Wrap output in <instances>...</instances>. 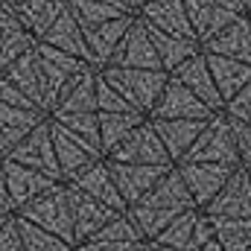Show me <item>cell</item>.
<instances>
[{
  "instance_id": "obj_1",
  "label": "cell",
  "mask_w": 251,
  "mask_h": 251,
  "mask_svg": "<svg viewBox=\"0 0 251 251\" xmlns=\"http://www.w3.org/2000/svg\"><path fill=\"white\" fill-rule=\"evenodd\" d=\"M187 210H196V204L190 199L178 170L173 167L137 204H131L126 210V216L131 219V225L137 228V234L143 237V243H152L173 219H178Z\"/></svg>"
},
{
  "instance_id": "obj_2",
  "label": "cell",
  "mask_w": 251,
  "mask_h": 251,
  "mask_svg": "<svg viewBox=\"0 0 251 251\" xmlns=\"http://www.w3.org/2000/svg\"><path fill=\"white\" fill-rule=\"evenodd\" d=\"M100 76L105 85H111L123 97V102L131 111H137L143 117L152 114V108L170 79L164 70H128V67H100Z\"/></svg>"
},
{
  "instance_id": "obj_3",
  "label": "cell",
  "mask_w": 251,
  "mask_h": 251,
  "mask_svg": "<svg viewBox=\"0 0 251 251\" xmlns=\"http://www.w3.org/2000/svg\"><path fill=\"white\" fill-rule=\"evenodd\" d=\"M18 219L59 237L62 243L73 246V210H70V193H67V184L59 181L47 193L35 196L29 204H24L21 210H15Z\"/></svg>"
},
{
  "instance_id": "obj_4",
  "label": "cell",
  "mask_w": 251,
  "mask_h": 251,
  "mask_svg": "<svg viewBox=\"0 0 251 251\" xmlns=\"http://www.w3.org/2000/svg\"><path fill=\"white\" fill-rule=\"evenodd\" d=\"M181 164H219V167H240L237 161V143L231 120L225 114H213L207 123L201 126L199 137L193 140Z\"/></svg>"
},
{
  "instance_id": "obj_5",
  "label": "cell",
  "mask_w": 251,
  "mask_h": 251,
  "mask_svg": "<svg viewBox=\"0 0 251 251\" xmlns=\"http://www.w3.org/2000/svg\"><path fill=\"white\" fill-rule=\"evenodd\" d=\"M111 164H134V167H173L167 158L164 143L158 140L155 128L149 120H143L140 126H134L123 140L108 152Z\"/></svg>"
},
{
  "instance_id": "obj_6",
  "label": "cell",
  "mask_w": 251,
  "mask_h": 251,
  "mask_svg": "<svg viewBox=\"0 0 251 251\" xmlns=\"http://www.w3.org/2000/svg\"><path fill=\"white\" fill-rule=\"evenodd\" d=\"M50 143H53V155H56V164H59V173H62L64 184L73 181L88 167H94L97 161H102L100 146L82 140L79 134H73V131H67L62 126H56L53 120H50Z\"/></svg>"
},
{
  "instance_id": "obj_7",
  "label": "cell",
  "mask_w": 251,
  "mask_h": 251,
  "mask_svg": "<svg viewBox=\"0 0 251 251\" xmlns=\"http://www.w3.org/2000/svg\"><path fill=\"white\" fill-rule=\"evenodd\" d=\"M3 161H15L21 167H29L35 173L50 176L53 181H62V173H59V164H56V155H53V143H50V117L41 126H35Z\"/></svg>"
},
{
  "instance_id": "obj_8",
  "label": "cell",
  "mask_w": 251,
  "mask_h": 251,
  "mask_svg": "<svg viewBox=\"0 0 251 251\" xmlns=\"http://www.w3.org/2000/svg\"><path fill=\"white\" fill-rule=\"evenodd\" d=\"M35 56H38V67H41V79H44V94H47V117H50V111L56 108V100H59V94L64 91V85L76 76V73H82L88 64H82L79 59H73V56H67L62 50H53V47H47V44H35Z\"/></svg>"
},
{
  "instance_id": "obj_9",
  "label": "cell",
  "mask_w": 251,
  "mask_h": 251,
  "mask_svg": "<svg viewBox=\"0 0 251 251\" xmlns=\"http://www.w3.org/2000/svg\"><path fill=\"white\" fill-rule=\"evenodd\" d=\"M213 222H231V219H251V181L249 173L237 167L225 187L216 193V199L201 210Z\"/></svg>"
},
{
  "instance_id": "obj_10",
  "label": "cell",
  "mask_w": 251,
  "mask_h": 251,
  "mask_svg": "<svg viewBox=\"0 0 251 251\" xmlns=\"http://www.w3.org/2000/svg\"><path fill=\"white\" fill-rule=\"evenodd\" d=\"M184 187H187L190 199L196 204V210H204L216 193L225 187V181L231 178V173L237 167H219V164H176Z\"/></svg>"
},
{
  "instance_id": "obj_11",
  "label": "cell",
  "mask_w": 251,
  "mask_h": 251,
  "mask_svg": "<svg viewBox=\"0 0 251 251\" xmlns=\"http://www.w3.org/2000/svg\"><path fill=\"white\" fill-rule=\"evenodd\" d=\"M105 167L111 173V181H114V187H117L120 199H123L126 210L131 204H137L173 170V167H134V164H111V161H105Z\"/></svg>"
},
{
  "instance_id": "obj_12",
  "label": "cell",
  "mask_w": 251,
  "mask_h": 251,
  "mask_svg": "<svg viewBox=\"0 0 251 251\" xmlns=\"http://www.w3.org/2000/svg\"><path fill=\"white\" fill-rule=\"evenodd\" d=\"M105 67H128V70H161L158 56H155V47H152V38L146 32V26L134 18V24L128 26L117 50L111 53V59Z\"/></svg>"
},
{
  "instance_id": "obj_13",
  "label": "cell",
  "mask_w": 251,
  "mask_h": 251,
  "mask_svg": "<svg viewBox=\"0 0 251 251\" xmlns=\"http://www.w3.org/2000/svg\"><path fill=\"white\" fill-rule=\"evenodd\" d=\"M213 114L184 85H178L176 79H167V85H164V91H161V97H158V102H155V108L146 120H201L204 123Z\"/></svg>"
},
{
  "instance_id": "obj_14",
  "label": "cell",
  "mask_w": 251,
  "mask_h": 251,
  "mask_svg": "<svg viewBox=\"0 0 251 251\" xmlns=\"http://www.w3.org/2000/svg\"><path fill=\"white\" fill-rule=\"evenodd\" d=\"M0 167H3V178H6V193H9L12 216H15V210H21L24 204H29L35 196H41V193H47L53 184H59L50 176L35 173L29 167H21L15 161H0Z\"/></svg>"
},
{
  "instance_id": "obj_15",
  "label": "cell",
  "mask_w": 251,
  "mask_h": 251,
  "mask_svg": "<svg viewBox=\"0 0 251 251\" xmlns=\"http://www.w3.org/2000/svg\"><path fill=\"white\" fill-rule=\"evenodd\" d=\"M170 79H176L178 85H184L210 114H222L225 102H222L219 94H216V85H213L210 70H207V62H204V53H196V56L187 59L181 67H176V70L170 73Z\"/></svg>"
},
{
  "instance_id": "obj_16",
  "label": "cell",
  "mask_w": 251,
  "mask_h": 251,
  "mask_svg": "<svg viewBox=\"0 0 251 251\" xmlns=\"http://www.w3.org/2000/svg\"><path fill=\"white\" fill-rule=\"evenodd\" d=\"M67 193H70V210H73V246L88 243V240H91L97 231H102L114 216H120V213H114L111 207L94 201L91 196L79 193V190L70 187V184H67Z\"/></svg>"
},
{
  "instance_id": "obj_17",
  "label": "cell",
  "mask_w": 251,
  "mask_h": 251,
  "mask_svg": "<svg viewBox=\"0 0 251 251\" xmlns=\"http://www.w3.org/2000/svg\"><path fill=\"white\" fill-rule=\"evenodd\" d=\"M134 15H137V21H143L146 26H152L158 32L178 35V38H193L196 41L181 0H146Z\"/></svg>"
},
{
  "instance_id": "obj_18",
  "label": "cell",
  "mask_w": 251,
  "mask_h": 251,
  "mask_svg": "<svg viewBox=\"0 0 251 251\" xmlns=\"http://www.w3.org/2000/svg\"><path fill=\"white\" fill-rule=\"evenodd\" d=\"M0 79H6L9 85H15L26 100H32V105L41 114H47V94H44V79H41V67H38L35 47L26 50L21 59H15V62L0 73Z\"/></svg>"
},
{
  "instance_id": "obj_19",
  "label": "cell",
  "mask_w": 251,
  "mask_h": 251,
  "mask_svg": "<svg viewBox=\"0 0 251 251\" xmlns=\"http://www.w3.org/2000/svg\"><path fill=\"white\" fill-rule=\"evenodd\" d=\"M59 114H97V67H85L64 85L50 117Z\"/></svg>"
},
{
  "instance_id": "obj_20",
  "label": "cell",
  "mask_w": 251,
  "mask_h": 251,
  "mask_svg": "<svg viewBox=\"0 0 251 251\" xmlns=\"http://www.w3.org/2000/svg\"><path fill=\"white\" fill-rule=\"evenodd\" d=\"M201 53L222 56V59H234V62L251 67V21H249V15L237 18L219 35H213L207 44H201Z\"/></svg>"
},
{
  "instance_id": "obj_21",
  "label": "cell",
  "mask_w": 251,
  "mask_h": 251,
  "mask_svg": "<svg viewBox=\"0 0 251 251\" xmlns=\"http://www.w3.org/2000/svg\"><path fill=\"white\" fill-rule=\"evenodd\" d=\"M67 184L76 187L79 193H85V196H91L94 201L111 207L114 213H126V204H123V199H120V193H117V187H114V181H111V173H108V167H105V158L97 161L94 167H88L85 173H79V176H76L73 181H67Z\"/></svg>"
},
{
  "instance_id": "obj_22",
  "label": "cell",
  "mask_w": 251,
  "mask_h": 251,
  "mask_svg": "<svg viewBox=\"0 0 251 251\" xmlns=\"http://www.w3.org/2000/svg\"><path fill=\"white\" fill-rule=\"evenodd\" d=\"M181 3H184L190 29H193V35H196L199 47L207 44L213 35H219V32H222L228 24H234L237 18H243V15L225 12V9H219V6H213V3H207V0H181Z\"/></svg>"
},
{
  "instance_id": "obj_23",
  "label": "cell",
  "mask_w": 251,
  "mask_h": 251,
  "mask_svg": "<svg viewBox=\"0 0 251 251\" xmlns=\"http://www.w3.org/2000/svg\"><path fill=\"white\" fill-rule=\"evenodd\" d=\"M152 128H155V134H158V140L164 143V149H167V158H170V164L176 167V164H181L184 161V155H187V149L193 146V140L199 137V131H201V120H149Z\"/></svg>"
},
{
  "instance_id": "obj_24",
  "label": "cell",
  "mask_w": 251,
  "mask_h": 251,
  "mask_svg": "<svg viewBox=\"0 0 251 251\" xmlns=\"http://www.w3.org/2000/svg\"><path fill=\"white\" fill-rule=\"evenodd\" d=\"M137 15H126V18H117V21H108V24H100V26H91V29H82L85 35V44H88V53L94 59V67H105L111 53L117 50L120 38L128 32V26L134 24Z\"/></svg>"
},
{
  "instance_id": "obj_25",
  "label": "cell",
  "mask_w": 251,
  "mask_h": 251,
  "mask_svg": "<svg viewBox=\"0 0 251 251\" xmlns=\"http://www.w3.org/2000/svg\"><path fill=\"white\" fill-rule=\"evenodd\" d=\"M41 44H47V47H53V50H62V53H67V56L79 59L82 64L94 67V59H91L88 44H85V35H82V26L67 15V9L56 18V24L44 32Z\"/></svg>"
},
{
  "instance_id": "obj_26",
  "label": "cell",
  "mask_w": 251,
  "mask_h": 251,
  "mask_svg": "<svg viewBox=\"0 0 251 251\" xmlns=\"http://www.w3.org/2000/svg\"><path fill=\"white\" fill-rule=\"evenodd\" d=\"M64 9L82 29L117 21V18H126V15H134V9L128 3H117V0H64Z\"/></svg>"
},
{
  "instance_id": "obj_27",
  "label": "cell",
  "mask_w": 251,
  "mask_h": 251,
  "mask_svg": "<svg viewBox=\"0 0 251 251\" xmlns=\"http://www.w3.org/2000/svg\"><path fill=\"white\" fill-rule=\"evenodd\" d=\"M44 120H47V114H41V111H24V108L0 105V161Z\"/></svg>"
},
{
  "instance_id": "obj_28",
  "label": "cell",
  "mask_w": 251,
  "mask_h": 251,
  "mask_svg": "<svg viewBox=\"0 0 251 251\" xmlns=\"http://www.w3.org/2000/svg\"><path fill=\"white\" fill-rule=\"evenodd\" d=\"M143 24V21H140ZM146 26V24H143ZM146 32H149V38H152V47H155V56H158V64H161V70L170 76L176 67H181V64L193 59L196 53H201V47H199V41H193V38H178V35H167V32H158V29H152V26H146Z\"/></svg>"
},
{
  "instance_id": "obj_29",
  "label": "cell",
  "mask_w": 251,
  "mask_h": 251,
  "mask_svg": "<svg viewBox=\"0 0 251 251\" xmlns=\"http://www.w3.org/2000/svg\"><path fill=\"white\" fill-rule=\"evenodd\" d=\"M64 12V0H24L18 6H12V15L24 24V29L41 41L44 32L56 24V18Z\"/></svg>"
},
{
  "instance_id": "obj_30",
  "label": "cell",
  "mask_w": 251,
  "mask_h": 251,
  "mask_svg": "<svg viewBox=\"0 0 251 251\" xmlns=\"http://www.w3.org/2000/svg\"><path fill=\"white\" fill-rule=\"evenodd\" d=\"M38 41L24 29V24L12 15V9H0V73L15 62L21 59L26 50H32Z\"/></svg>"
},
{
  "instance_id": "obj_31",
  "label": "cell",
  "mask_w": 251,
  "mask_h": 251,
  "mask_svg": "<svg viewBox=\"0 0 251 251\" xmlns=\"http://www.w3.org/2000/svg\"><path fill=\"white\" fill-rule=\"evenodd\" d=\"M204 62H207L210 79H213L216 94H219L222 102H228L240 88H246L251 82L249 64H240V62H234V59H222V56H210V53H204Z\"/></svg>"
},
{
  "instance_id": "obj_32",
  "label": "cell",
  "mask_w": 251,
  "mask_h": 251,
  "mask_svg": "<svg viewBox=\"0 0 251 251\" xmlns=\"http://www.w3.org/2000/svg\"><path fill=\"white\" fill-rule=\"evenodd\" d=\"M146 120L143 114L137 111H120V114H97V123H100V152L102 158H108V152L123 140L126 134L140 126Z\"/></svg>"
},
{
  "instance_id": "obj_33",
  "label": "cell",
  "mask_w": 251,
  "mask_h": 251,
  "mask_svg": "<svg viewBox=\"0 0 251 251\" xmlns=\"http://www.w3.org/2000/svg\"><path fill=\"white\" fill-rule=\"evenodd\" d=\"M216 243L222 251H251V219L216 222Z\"/></svg>"
},
{
  "instance_id": "obj_34",
  "label": "cell",
  "mask_w": 251,
  "mask_h": 251,
  "mask_svg": "<svg viewBox=\"0 0 251 251\" xmlns=\"http://www.w3.org/2000/svg\"><path fill=\"white\" fill-rule=\"evenodd\" d=\"M196 213L199 210H187L181 213L178 219H173L152 243L155 246H164V249H173V251H187L190 246V234H193V222H196Z\"/></svg>"
},
{
  "instance_id": "obj_35",
  "label": "cell",
  "mask_w": 251,
  "mask_h": 251,
  "mask_svg": "<svg viewBox=\"0 0 251 251\" xmlns=\"http://www.w3.org/2000/svg\"><path fill=\"white\" fill-rule=\"evenodd\" d=\"M15 222H18V234H21L24 251H67V249H73V246L62 243L59 237H53V234H47V231H41V228H35V225L24 222L18 216H15Z\"/></svg>"
},
{
  "instance_id": "obj_36",
  "label": "cell",
  "mask_w": 251,
  "mask_h": 251,
  "mask_svg": "<svg viewBox=\"0 0 251 251\" xmlns=\"http://www.w3.org/2000/svg\"><path fill=\"white\" fill-rule=\"evenodd\" d=\"M56 126H62L67 131L79 134L82 140L100 146V123H97V114H59V117H50Z\"/></svg>"
},
{
  "instance_id": "obj_37",
  "label": "cell",
  "mask_w": 251,
  "mask_h": 251,
  "mask_svg": "<svg viewBox=\"0 0 251 251\" xmlns=\"http://www.w3.org/2000/svg\"><path fill=\"white\" fill-rule=\"evenodd\" d=\"M91 240H114V243H143V237L137 234V228L131 225V219L120 213V216H114L102 231H97Z\"/></svg>"
},
{
  "instance_id": "obj_38",
  "label": "cell",
  "mask_w": 251,
  "mask_h": 251,
  "mask_svg": "<svg viewBox=\"0 0 251 251\" xmlns=\"http://www.w3.org/2000/svg\"><path fill=\"white\" fill-rule=\"evenodd\" d=\"M120 111H131L128 105L123 102V97L102 82L100 70H97V114H120Z\"/></svg>"
},
{
  "instance_id": "obj_39",
  "label": "cell",
  "mask_w": 251,
  "mask_h": 251,
  "mask_svg": "<svg viewBox=\"0 0 251 251\" xmlns=\"http://www.w3.org/2000/svg\"><path fill=\"white\" fill-rule=\"evenodd\" d=\"M222 114L234 123H251V82L246 88H240L222 108Z\"/></svg>"
},
{
  "instance_id": "obj_40",
  "label": "cell",
  "mask_w": 251,
  "mask_h": 251,
  "mask_svg": "<svg viewBox=\"0 0 251 251\" xmlns=\"http://www.w3.org/2000/svg\"><path fill=\"white\" fill-rule=\"evenodd\" d=\"M216 240V222L207 216V213H196V222H193V234H190V246L187 251H201L207 243Z\"/></svg>"
},
{
  "instance_id": "obj_41",
  "label": "cell",
  "mask_w": 251,
  "mask_h": 251,
  "mask_svg": "<svg viewBox=\"0 0 251 251\" xmlns=\"http://www.w3.org/2000/svg\"><path fill=\"white\" fill-rule=\"evenodd\" d=\"M231 131H234L240 167H243V170H251V123H234V120H231Z\"/></svg>"
},
{
  "instance_id": "obj_42",
  "label": "cell",
  "mask_w": 251,
  "mask_h": 251,
  "mask_svg": "<svg viewBox=\"0 0 251 251\" xmlns=\"http://www.w3.org/2000/svg\"><path fill=\"white\" fill-rule=\"evenodd\" d=\"M0 105H9V108H24V111H38L32 105V100H26L15 85H9L6 79H0Z\"/></svg>"
},
{
  "instance_id": "obj_43",
  "label": "cell",
  "mask_w": 251,
  "mask_h": 251,
  "mask_svg": "<svg viewBox=\"0 0 251 251\" xmlns=\"http://www.w3.org/2000/svg\"><path fill=\"white\" fill-rule=\"evenodd\" d=\"M0 251H24V243H21L15 216H9V219L0 225Z\"/></svg>"
},
{
  "instance_id": "obj_44",
  "label": "cell",
  "mask_w": 251,
  "mask_h": 251,
  "mask_svg": "<svg viewBox=\"0 0 251 251\" xmlns=\"http://www.w3.org/2000/svg\"><path fill=\"white\" fill-rule=\"evenodd\" d=\"M79 251H140L143 243H114V240H88L82 246H76Z\"/></svg>"
},
{
  "instance_id": "obj_45",
  "label": "cell",
  "mask_w": 251,
  "mask_h": 251,
  "mask_svg": "<svg viewBox=\"0 0 251 251\" xmlns=\"http://www.w3.org/2000/svg\"><path fill=\"white\" fill-rule=\"evenodd\" d=\"M207 3H213V6H219V9H225V12H234V15H246L243 0H207Z\"/></svg>"
},
{
  "instance_id": "obj_46",
  "label": "cell",
  "mask_w": 251,
  "mask_h": 251,
  "mask_svg": "<svg viewBox=\"0 0 251 251\" xmlns=\"http://www.w3.org/2000/svg\"><path fill=\"white\" fill-rule=\"evenodd\" d=\"M0 207L12 213V207H9V193H6V178H3V167H0Z\"/></svg>"
},
{
  "instance_id": "obj_47",
  "label": "cell",
  "mask_w": 251,
  "mask_h": 251,
  "mask_svg": "<svg viewBox=\"0 0 251 251\" xmlns=\"http://www.w3.org/2000/svg\"><path fill=\"white\" fill-rule=\"evenodd\" d=\"M143 251H173V249H164V246H155V243H143Z\"/></svg>"
},
{
  "instance_id": "obj_48",
  "label": "cell",
  "mask_w": 251,
  "mask_h": 251,
  "mask_svg": "<svg viewBox=\"0 0 251 251\" xmlns=\"http://www.w3.org/2000/svg\"><path fill=\"white\" fill-rule=\"evenodd\" d=\"M201 251H222V249H219V243L213 240V243H207V246H204V249H201Z\"/></svg>"
},
{
  "instance_id": "obj_49",
  "label": "cell",
  "mask_w": 251,
  "mask_h": 251,
  "mask_svg": "<svg viewBox=\"0 0 251 251\" xmlns=\"http://www.w3.org/2000/svg\"><path fill=\"white\" fill-rule=\"evenodd\" d=\"M128 3H131V9H134V12H137V9H140V6H143V3H146V0H128Z\"/></svg>"
},
{
  "instance_id": "obj_50",
  "label": "cell",
  "mask_w": 251,
  "mask_h": 251,
  "mask_svg": "<svg viewBox=\"0 0 251 251\" xmlns=\"http://www.w3.org/2000/svg\"><path fill=\"white\" fill-rule=\"evenodd\" d=\"M9 216H12V213H9V210H3V207H0V225H3V222H6V219H9Z\"/></svg>"
},
{
  "instance_id": "obj_51",
  "label": "cell",
  "mask_w": 251,
  "mask_h": 251,
  "mask_svg": "<svg viewBox=\"0 0 251 251\" xmlns=\"http://www.w3.org/2000/svg\"><path fill=\"white\" fill-rule=\"evenodd\" d=\"M18 3H24V0H6V6L12 9V6H18Z\"/></svg>"
},
{
  "instance_id": "obj_52",
  "label": "cell",
  "mask_w": 251,
  "mask_h": 251,
  "mask_svg": "<svg viewBox=\"0 0 251 251\" xmlns=\"http://www.w3.org/2000/svg\"><path fill=\"white\" fill-rule=\"evenodd\" d=\"M243 6H246V12L251 9V0H243Z\"/></svg>"
},
{
  "instance_id": "obj_53",
  "label": "cell",
  "mask_w": 251,
  "mask_h": 251,
  "mask_svg": "<svg viewBox=\"0 0 251 251\" xmlns=\"http://www.w3.org/2000/svg\"><path fill=\"white\" fill-rule=\"evenodd\" d=\"M117 3H128V0H117ZM128 6H131V3H128Z\"/></svg>"
},
{
  "instance_id": "obj_54",
  "label": "cell",
  "mask_w": 251,
  "mask_h": 251,
  "mask_svg": "<svg viewBox=\"0 0 251 251\" xmlns=\"http://www.w3.org/2000/svg\"><path fill=\"white\" fill-rule=\"evenodd\" d=\"M67 251H79V249H76V246H73V249H67Z\"/></svg>"
},
{
  "instance_id": "obj_55",
  "label": "cell",
  "mask_w": 251,
  "mask_h": 251,
  "mask_svg": "<svg viewBox=\"0 0 251 251\" xmlns=\"http://www.w3.org/2000/svg\"><path fill=\"white\" fill-rule=\"evenodd\" d=\"M246 173H249V181H251V170H246Z\"/></svg>"
},
{
  "instance_id": "obj_56",
  "label": "cell",
  "mask_w": 251,
  "mask_h": 251,
  "mask_svg": "<svg viewBox=\"0 0 251 251\" xmlns=\"http://www.w3.org/2000/svg\"><path fill=\"white\" fill-rule=\"evenodd\" d=\"M0 6H6V0H0Z\"/></svg>"
},
{
  "instance_id": "obj_57",
  "label": "cell",
  "mask_w": 251,
  "mask_h": 251,
  "mask_svg": "<svg viewBox=\"0 0 251 251\" xmlns=\"http://www.w3.org/2000/svg\"><path fill=\"white\" fill-rule=\"evenodd\" d=\"M246 15H251V9H249V12H246Z\"/></svg>"
},
{
  "instance_id": "obj_58",
  "label": "cell",
  "mask_w": 251,
  "mask_h": 251,
  "mask_svg": "<svg viewBox=\"0 0 251 251\" xmlns=\"http://www.w3.org/2000/svg\"><path fill=\"white\" fill-rule=\"evenodd\" d=\"M249 21H251V15H249Z\"/></svg>"
},
{
  "instance_id": "obj_59",
  "label": "cell",
  "mask_w": 251,
  "mask_h": 251,
  "mask_svg": "<svg viewBox=\"0 0 251 251\" xmlns=\"http://www.w3.org/2000/svg\"><path fill=\"white\" fill-rule=\"evenodd\" d=\"M140 251H143V249H140Z\"/></svg>"
}]
</instances>
